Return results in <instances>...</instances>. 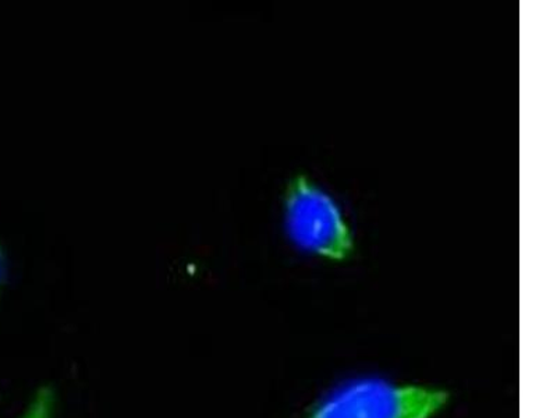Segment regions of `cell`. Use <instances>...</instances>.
Listing matches in <instances>:
<instances>
[{
    "mask_svg": "<svg viewBox=\"0 0 557 418\" xmlns=\"http://www.w3.org/2000/svg\"><path fill=\"white\" fill-rule=\"evenodd\" d=\"M447 401L440 388L370 378L337 388L302 418H432Z\"/></svg>",
    "mask_w": 557,
    "mask_h": 418,
    "instance_id": "cell-2",
    "label": "cell"
},
{
    "mask_svg": "<svg viewBox=\"0 0 557 418\" xmlns=\"http://www.w3.org/2000/svg\"><path fill=\"white\" fill-rule=\"evenodd\" d=\"M283 222L288 241L308 256L343 261L355 251V233L341 204L306 174L287 184Z\"/></svg>",
    "mask_w": 557,
    "mask_h": 418,
    "instance_id": "cell-1",
    "label": "cell"
},
{
    "mask_svg": "<svg viewBox=\"0 0 557 418\" xmlns=\"http://www.w3.org/2000/svg\"><path fill=\"white\" fill-rule=\"evenodd\" d=\"M4 276H7V261H4V254L0 247V293H2Z\"/></svg>",
    "mask_w": 557,
    "mask_h": 418,
    "instance_id": "cell-4",
    "label": "cell"
},
{
    "mask_svg": "<svg viewBox=\"0 0 557 418\" xmlns=\"http://www.w3.org/2000/svg\"><path fill=\"white\" fill-rule=\"evenodd\" d=\"M57 396L51 386H39L18 418H53Z\"/></svg>",
    "mask_w": 557,
    "mask_h": 418,
    "instance_id": "cell-3",
    "label": "cell"
}]
</instances>
